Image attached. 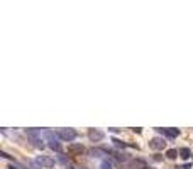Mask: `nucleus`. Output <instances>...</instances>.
<instances>
[{
  "label": "nucleus",
  "mask_w": 193,
  "mask_h": 169,
  "mask_svg": "<svg viewBox=\"0 0 193 169\" xmlns=\"http://www.w3.org/2000/svg\"><path fill=\"white\" fill-rule=\"evenodd\" d=\"M44 135H46V142H47V147L51 149V151L54 152H61V144H60V137H58V134H53L51 130H44L43 132Z\"/></svg>",
  "instance_id": "f03ea898"
},
{
  "label": "nucleus",
  "mask_w": 193,
  "mask_h": 169,
  "mask_svg": "<svg viewBox=\"0 0 193 169\" xmlns=\"http://www.w3.org/2000/svg\"><path fill=\"white\" fill-rule=\"evenodd\" d=\"M178 156H180V151H176V149H168L166 151V157L169 161H175Z\"/></svg>",
  "instance_id": "9d476101"
},
{
  "label": "nucleus",
  "mask_w": 193,
  "mask_h": 169,
  "mask_svg": "<svg viewBox=\"0 0 193 169\" xmlns=\"http://www.w3.org/2000/svg\"><path fill=\"white\" fill-rule=\"evenodd\" d=\"M64 169H75V167H73V166H66Z\"/></svg>",
  "instance_id": "f3484780"
},
{
  "label": "nucleus",
  "mask_w": 193,
  "mask_h": 169,
  "mask_svg": "<svg viewBox=\"0 0 193 169\" xmlns=\"http://www.w3.org/2000/svg\"><path fill=\"white\" fill-rule=\"evenodd\" d=\"M26 135H27V139L31 140V144H32L36 149H41V151L44 149L46 144H44V140L41 139V130H37V129H27Z\"/></svg>",
  "instance_id": "f257e3e1"
},
{
  "label": "nucleus",
  "mask_w": 193,
  "mask_h": 169,
  "mask_svg": "<svg viewBox=\"0 0 193 169\" xmlns=\"http://www.w3.org/2000/svg\"><path fill=\"white\" fill-rule=\"evenodd\" d=\"M149 149H153V151H163L164 147H166V140H164V137H153V139H149Z\"/></svg>",
  "instance_id": "39448f33"
},
{
  "label": "nucleus",
  "mask_w": 193,
  "mask_h": 169,
  "mask_svg": "<svg viewBox=\"0 0 193 169\" xmlns=\"http://www.w3.org/2000/svg\"><path fill=\"white\" fill-rule=\"evenodd\" d=\"M112 142H114V145L115 147H119V149H124V147H127V144L125 142H122L120 139H117V137H112Z\"/></svg>",
  "instance_id": "9b49d317"
},
{
  "label": "nucleus",
  "mask_w": 193,
  "mask_h": 169,
  "mask_svg": "<svg viewBox=\"0 0 193 169\" xmlns=\"http://www.w3.org/2000/svg\"><path fill=\"white\" fill-rule=\"evenodd\" d=\"M36 162H37L41 167H54V164H56V161L53 159L51 156H44V154L36 157Z\"/></svg>",
  "instance_id": "423d86ee"
},
{
  "label": "nucleus",
  "mask_w": 193,
  "mask_h": 169,
  "mask_svg": "<svg viewBox=\"0 0 193 169\" xmlns=\"http://www.w3.org/2000/svg\"><path fill=\"white\" fill-rule=\"evenodd\" d=\"M156 130L161 132V134L166 135V137H169V139H175V137L180 135V130H178V129H156Z\"/></svg>",
  "instance_id": "6e6552de"
},
{
  "label": "nucleus",
  "mask_w": 193,
  "mask_h": 169,
  "mask_svg": "<svg viewBox=\"0 0 193 169\" xmlns=\"http://www.w3.org/2000/svg\"><path fill=\"white\" fill-rule=\"evenodd\" d=\"M85 151V145L80 142H73V144H68V152H71V154H82V152Z\"/></svg>",
  "instance_id": "0eeeda50"
},
{
  "label": "nucleus",
  "mask_w": 193,
  "mask_h": 169,
  "mask_svg": "<svg viewBox=\"0 0 193 169\" xmlns=\"http://www.w3.org/2000/svg\"><path fill=\"white\" fill-rule=\"evenodd\" d=\"M178 151H180V157H181V159H185V161H188L190 157L193 156L191 151H190L188 147H181V149H178Z\"/></svg>",
  "instance_id": "1a4fd4ad"
},
{
  "label": "nucleus",
  "mask_w": 193,
  "mask_h": 169,
  "mask_svg": "<svg viewBox=\"0 0 193 169\" xmlns=\"http://www.w3.org/2000/svg\"><path fill=\"white\" fill-rule=\"evenodd\" d=\"M102 152L103 151H98V149H92V156L93 157H102Z\"/></svg>",
  "instance_id": "4468645a"
},
{
  "label": "nucleus",
  "mask_w": 193,
  "mask_h": 169,
  "mask_svg": "<svg viewBox=\"0 0 193 169\" xmlns=\"http://www.w3.org/2000/svg\"><path fill=\"white\" fill-rule=\"evenodd\" d=\"M100 169H114V167H112V162L108 159H102V162H100Z\"/></svg>",
  "instance_id": "f8f14e48"
},
{
  "label": "nucleus",
  "mask_w": 193,
  "mask_h": 169,
  "mask_svg": "<svg viewBox=\"0 0 193 169\" xmlns=\"http://www.w3.org/2000/svg\"><path fill=\"white\" fill-rule=\"evenodd\" d=\"M56 134H58V137H60L61 140H64V142L73 144V140L76 139V130H75V129H60Z\"/></svg>",
  "instance_id": "7ed1b4c3"
},
{
  "label": "nucleus",
  "mask_w": 193,
  "mask_h": 169,
  "mask_svg": "<svg viewBox=\"0 0 193 169\" xmlns=\"http://www.w3.org/2000/svg\"><path fill=\"white\" fill-rule=\"evenodd\" d=\"M120 129H115V127H112V129H108V132H112V134H119Z\"/></svg>",
  "instance_id": "2eb2a0df"
},
{
  "label": "nucleus",
  "mask_w": 193,
  "mask_h": 169,
  "mask_svg": "<svg viewBox=\"0 0 193 169\" xmlns=\"http://www.w3.org/2000/svg\"><path fill=\"white\" fill-rule=\"evenodd\" d=\"M0 157H4V159H10V161H14V162H15V157H12L10 154H7L5 151H0Z\"/></svg>",
  "instance_id": "ddd939ff"
},
{
  "label": "nucleus",
  "mask_w": 193,
  "mask_h": 169,
  "mask_svg": "<svg viewBox=\"0 0 193 169\" xmlns=\"http://www.w3.org/2000/svg\"><path fill=\"white\" fill-rule=\"evenodd\" d=\"M181 167H183V169H191V162H190V164H188V162H186V164H183V166H181Z\"/></svg>",
  "instance_id": "dca6fc26"
},
{
  "label": "nucleus",
  "mask_w": 193,
  "mask_h": 169,
  "mask_svg": "<svg viewBox=\"0 0 193 169\" xmlns=\"http://www.w3.org/2000/svg\"><path fill=\"white\" fill-rule=\"evenodd\" d=\"M86 135H88V139H90V142H102L103 139H105V132L100 130V129H88V132H86Z\"/></svg>",
  "instance_id": "20e7f679"
}]
</instances>
